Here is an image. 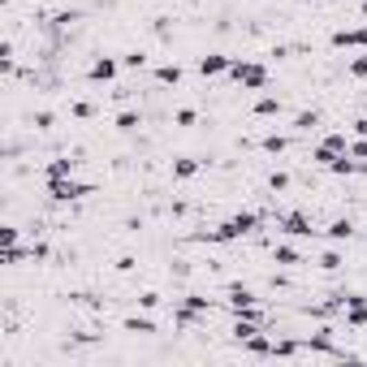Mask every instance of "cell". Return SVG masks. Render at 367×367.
<instances>
[{
  "label": "cell",
  "instance_id": "cell-33",
  "mask_svg": "<svg viewBox=\"0 0 367 367\" xmlns=\"http://www.w3.org/2000/svg\"><path fill=\"white\" fill-rule=\"evenodd\" d=\"M268 186H273V190H285V186H290V178H285V173H273V178H268Z\"/></svg>",
  "mask_w": 367,
  "mask_h": 367
},
{
  "label": "cell",
  "instance_id": "cell-22",
  "mask_svg": "<svg viewBox=\"0 0 367 367\" xmlns=\"http://www.w3.org/2000/svg\"><path fill=\"white\" fill-rule=\"evenodd\" d=\"M125 333H156V324L147 315H130V320H125Z\"/></svg>",
  "mask_w": 367,
  "mask_h": 367
},
{
  "label": "cell",
  "instance_id": "cell-3",
  "mask_svg": "<svg viewBox=\"0 0 367 367\" xmlns=\"http://www.w3.org/2000/svg\"><path fill=\"white\" fill-rule=\"evenodd\" d=\"M48 195H52V203H78V199L95 195V186L74 182V178H61V182H48Z\"/></svg>",
  "mask_w": 367,
  "mask_h": 367
},
{
  "label": "cell",
  "instance_id": "cell-27",
  "mask_svg": "<svg viewBox=\"0 0 367 367\" xmlns=\"http://www.w3.org/2000/svg\"><path fill=\"white\" fill-rule=\"evenodd\" d=\"M350 78H367V48H363V56L350 61Z\"/></svg>",
  "mask_w": 367,
  "mask_h": 367
},
{
  "label": "cell",
  "instance_id": "cell-11",
  "mask_svg": "<svg viewBox=\"0 0 367 367\" xmlns=\"http://www.w3.org/2000/svg\"><path fill=\"white\" fill-rule=\"evenodd\" d=\"M333 48H367V26H342L333 30Z\"/></svg>",
  "mask_w": 367,
  "mask_h": 367
},
{
  "label": "cell",
  "instance_id": "cell-9",
  "mask_svg": "<svg viewBox=\"0 0 367 367\" xmlns=\"http://www.w3.org/2000/svg\"><path fill=\"white\" fill-rule=\"evenodd\" d=\"M342 315H346V324H350V328H363V324H367V298H363V294H346Z\"/></svg>",
  "mask_w": 367,
  "mask_h": 367
},
{
  "label": "cell",
  "instance_id": "cell-28",
  "mask_svg": "<svg viewBox=\"0 0 367 367\" xmlns=\"http://www.w3.org/2000/svg\"><path fill=\"white\" fill-rule=\"evenodd\" d=\"M121 65H125V70H143V65H147V56H143V52H125Z\"/></svg>",
  "mask_w": 367,
  "mask_h": 367
},
{
  "label": "cell",
  "instance_id": "cell-12",
  "mask_svg": "<svg viewBox=\"0 0 367 367\" xmlns=\"http://www.w3.org/2000/svg\"><path fill=\"white\" fill-rule=\"evenodd\" d=\"M78 160H70V156H56V160L43 165V182H61V178H74Z\"/></svg>",
  "mask_w": 367,
  "mask_h": 367
},
{
  "label": "cell",
  "instance_id": "cell-2",
  "mask_svg": "<svg viewBox=\"0 0 367 367\" xmlns=\"http://www.w3.org/2000/svg\"><path fill=\"white\" fill-rule=\"evenodd\" d=\"M229 78H233L242 91H264V87H268V70L260 65V61H233V65H229Z\"/></svg>",
  "mask_w": 367,
  "mask_h": 367
},
{
  "label": "cell",
  "instance_id": "cell-30",
  "mask_svg": "<svg viewBox=\"0 0 367 367\" xmlns=\"http://www.w3.org/2000/svg\"><path fill=\"white\" fill-rule=\"evenodd\" d=\"M138 307H147V311H156V307H160V294H156V290H147V294H138Z\"/></svg>",
  "mask_w": 367,
  "mask_h": 367
},
{
  "label": "cell",
  "instance_id": "cell-19",
  "mask_svg": "<svg viewBox=\"0 0 367 367\" xmlns=\"http://www.w3.org/2000/svg\"><path fill=\"white\" fill-rule=\"evenodd\" d=\"M294 355H302V346L294 337H277L273 342V359H294Z\"/></svg>",
  "mask_w": 367,
  "mask_h": 367
},
{
  "label": "cell",
  "instance_id": "cell-6",
  "mask_svg": "<svg viewBox=\"0 0 367 367\" xmlns=\"http://www.w3.org/2000/svg\"><path fill=\"white\" fill-rule=\"evenodd\" d=\"M255 302H260V294H255L251 285H229V290H225V307H229L233 315L242 311V307H255Z\"/></svg>",
  "mask_w": 367,
  "mask_h": 367
},
{
  "label": "cell",
  "instance_id": "cell-32",
  "mask_svg": "<svg viewBox=\"0 0 367 367\" xmlns=\"http://www.w3.org/2000/svg\"><path fill=\"white\" fill-rule=\"evenodd\" d=\"M35 125H39V130H52V125H56V117L43 108V113H35Z\"/></svg>",
  "mask_w": 367,
  "mask_h": 367
},
{
  "label": "cell",
  "instance_id": "cell-35",
  "mask_svg": "<svg viewBox=\"0 0 367 367\" xmlns=\"http://www.w3.org/2000/svg\"><path fill=\"white\" fill-rule=\"evenodd\" d=\"M363 18H367V0H363Z\"/></svg>",
  "mask_w": 367,
  "mask_h": 367
},
{
  "label": "cell",
  "instance_id": "cell-20",
  "mask_svg": "<svg viewBox=\"0 0 367 367\" xmlns=\"http://www.w3.org/2000/svg\"><path fill=\"white\" fill-rule=\"evenodd\" d=\"M260 147H264L268 156H281L285 147H290V138H285V134H264V138H260Z\"/></svg>",
  "mask_w": 367,
  "mask_h": 367
},
{
  "label": "cell",
  "instance_id": "cell-17",
  "mask_svg": "<svg viewBox=\"0 0 367 367\" xmlns=\"http://www.w3.org/2000/svg\"><path fill=\"white\" fill-rule=\"evenodd\" d=\"M199 169H203L199 160H190V156H182V160H173V182H190V178H195Z\"/></svg>",
  "mask_w": 367,
  "mask_h": 367
},
{
  "label": "cell",
  "instance_id": "cell-8",
  "mask_svg": "<svg viewBox=\"0 0 367 367\" xmlns=\"http://www.w3.org/2000/svg\"><path fill=\"white\" fill-rule=\"evenodd\" d=\"M229 65H233V56H225V52H207V56H199V74L203 78H220V74H229Z\"/></svg>",
  "mask_w": 367,
  "mask_h": 367
},
{
  "label": "cell",
  "instance_id": "cell-10",
  "mask_svg": "<svg viewBox=\"0 0 367 367\" xmlns=\"http://www.w3.org/2000/svg\"><path fill=\"white\" fill-rule=\"evenodd\" d=\"M281 229L290 233V238H311V233H315V225L307 220V212H285V216H281Z\"/></svg>",
  "mask_w": 367,
  "mask_h": 367
},
{
  "label": "cell",
  "instance_id": "cell-5",
  "mask_svg": "<svg viewBox=\"0 0 367 367\" xmlns=\"http://www.w3.org/2000/svg\"><path fill=\"white\" fill-rule=\"evenodd\" d=\"M207 311H212V302H207L203 294H190V298L182 302V307H178V324H182V328H190L195 320H203Z\"/></svg>",
  "mask_w": 367,
  "mask_h": 367
},
{
  "label": "cell",
  "instance_id": "cell-29",
  "mask_svg": "<svg viewBox=\"0 0 367 367\" xmlns=\"http://www.w3.org/2000/svg\"><path fill=\"white\" fill-rule=\"evenodd\" d=\"M18 225H5V229H0V242H5V247H18Z\"/></svg>",
  "mask_w": 367,
  "mask_h": 367
},
{
  "label": "cell",
  "instance_id": "cell-21",
  "mask_svg": "<svg viewBox=\"0 0 367 367\" xmlns=\"http://www.w3.org/2000/svg\"><path fill=\"white\" fill-rule=\"evenodd\" d=\"M143 117L134 113V108H125V113H117V130H138Z\"/></svg>",
  "mask_w": 367,
  "mask_h": 367
},
{
  "label": "cell",
  "instance_id": "cell-24",
  "mask_svg": "<svg viewBox=\"0 0 367 367\" xmlns=\"http://www.w3.org/2000/svg\"><path fill=\"white\" fill-rule=\"evenodd\" d=\"M315 264H320L324 273H337V268H342V255H337V251H324V255H320Z\"/></svg>",
  "mask_w": 367,
  "mask_h": 367
},
{
  "label": "cell",
  "instance_id": "cell-25",
  "mask_svg": "<svg viewBox=\"0 0 367 367\" xmlns=\"http://www.w3.org/2000/svg\"><path fill=\"white\" fill-rule=\"evenodd\" d=\"M70 113H74L78 121H91V117H95V108H91L87 100H78V104H70Z\"/></svg>",
  "mask_w": 367,
  "mask_h": 367
},
{
  "label": "cell",
  "instance_id": "cell-14",
  "mask_svg": "<svg viewBox=\"0 0 367 367\" xmlns=\"http://www.w3.org/2000/svg\"><path fill=\"white\" fill-rule=\"evenodd\" d=\"M324 233L333 238V242H350V238H355V220H350V216H337Z\"/></svg>",
  "mask_w": 367,
  "mask_h": 367
},
{
  "label": "cell",
  "instance_id": "cell-7",
  "mask_svg": "<svg viewBox=\"0 0 367 367\" xmlns=\"http://www.w3.org/2000/svg\"><path fill=\"white\" fill-rule=\"evenodd\" d=\"M117 70H121V61H113V56H95L91 70H87V83H113Z\"/></svg>",
  "mask_w": 367,
  "mask_h": 367
},
{
  "label": "cell",
  "instance_id": "cell-16",
  "mask_svg": "<svg viewBox=\"0 0 367 367\" xmlns=\"http://www.w3.org/2000/svg\"><path fill=\"white\" fill-rule=\"evenodd\" d=\"M156 83L160 87H182V65L173 61V65H156Z\"/></svg>",
  "mask_w": 367,
  "mask_h": 367
},
{
  "label": "cell",
  "instance_id": "cell-15",
  "mask_svg": "<svg viewBox=\"0 0 367 367\" xmlns=\"http://www.w3.org/2000/svg\"><path fill=\"white\" fill-rule=\"evenodd\" d=\"M281 113H285V104L277 95H260V100H255V117H281Z\"/></svg>",
  "mask_w": 367,
  "mask_h": 367
},
{
  "label": "cell",
  "instance_id": "cell-26",
  "mask_svg": "<svg viewBox=\"0 0 367 367\" xmlns=\"http://www.w3.org/2000/svg\"><path fill=\"white\" fill-rule=\"evenodd\" d=\"M26 255H30V251H22V247H5V264H9V268H18Z\"/></svg>",
  "mask_w": 367,
  "mask_h": 367
},
{
  "label": "cell",
  "instance_id": "cell-1",
  "mask_svg": "<svg viewBox=\"0 0 367 367\" xmlns=\"http://www.w3.org/2000/svg\"><path fill=\"white\" fill-rule=\"evenodd\" d=\"M260 225H264V216H260V212H238V216H229V220H225V225H216V229L199 233V242H238V238L255 233Z\"/></svg>",
  "mask_w": 367,
  "mask_h": 367
},
{
  "label": "cell",
  "instance_id": "cell-23",
  "mask_svg": "<svg viewBox=\"0 0 367 367\" xmlns=\"http://www.w3.org/2000/svg\"><path fill=\"white\" fill-rule=\"evenodd\" d=\"M315 125H320V113H315V108H311V113H298V117H294V130H315Z\"/></svg>",
  "mask_w": 367,
  "mask_h": 367
},
{
  "label": "cell",
  "instance_id": "cell-31",
  "mask_svg": "<svg viewBox=\"0 0 367 367\" xmlns=\"http://www.w3.org/2000/svg\"><path fill=\"white\" fill-rule=\"evenodd\" d=\"M173 121H178V125H195V108H178Z\"/></svg>",
  "mask_w": 367,
  "mask_h": 367
},
{
  "label": "cell",
  "instance_id": "cell-18",
  "mask_svg": "<svg viewBox=\"0 0 367 367\" xmlns=\"http://www.w3.org/2000/svg\"><path fill=\"white\" fill-rule=\"evenodd\" d=\"M273 260H277L281 268H298V264H302V255H298L294 247H285V242H281V247H273Z\"/></svg>",
  "mask_w": 367,
  "mask_h": 367
},
{
  "label": "cell",
  "instance_id": "cell-34",
  "mask_svg": "<svg viewBox=\"0 0 367 367\" xmlns=\"http://www.w3.org/2000/svg\"><path fill=\"white\" fill-rule=\"evenodd\" d=\"M355 134H359V138H367V117H359V121H355Z\"/></svg>",
  "mask_w": 367,
  "mask_h": 367
},
{
  "label": "cell",
  "instance_id": "cell-13",
  "mask_svg": "<svg viewBox=\"0 0 367 367\" xmlns=\"http://www.w3.org/2000/svg\"><path fill=\"white\" fill-rule=\"evenodd\" d=\"M238 346H242L247 355H255V359H273V342H268L264 333H251V337H247V342H238Z\"/></svg>",
  "mask_w": 367,
  "mask_h": 367
},
{
  "label": "cell",
  "instance_id": "cell-4",
  "mask_svg": "<svg viewBox=\"0 0 367 367\" xmlns=\"http://www.w3.org/2000/svg\"><path fill=\"white\" fill-rule=\"evenodd\" d=\"M346 151H350V138H346V134H328L324 143H315V147H311V160L320 165V169H328V165L337 160V156H346Z\"/></svg>",
  "mask_w": 367,
  "mask_h": 367
}]
</instances>
